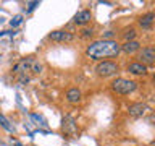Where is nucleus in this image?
Listing matches in <instances>:
<instances>
[{
  "mask_svg": "<svg viewBox=\"0 0 155 146\" xmlns=\"http://www.w3.org/2000/svg\"><path fill=\"white\" fill-rule=\"evenodd\" d=\"M123 37H124V42L134 41V37H136V29H134V28H128V29L123 33Z\"/></svg>",
  "mask_w": 155,
  "mask_h": 146,
  "instance_id": "15",
  "label": "nucleus"
},
{
  "mask_svg": "<svg viewBox=\"0 0 155 146\" xmlns=\"http://www.w3.org/2000/svg\"><path fill=\"white\" fill-rule=\"evenodd\" d=\"M0 125H2V127H3V128L7 130V131H10V133H15L13 125L10 123V122H8L7 119H5V115H3V114H0Z\"/></svg>",
  "mask_w": 155,
  "mask_h": 146,
  "instance_id": "14",
  "label": "nucleus"
},
{
  "mask_svg": "<svg viewBox=\"0 0 155 146\" xmlns=\"http://www.w3.org/2000/svg\"><path fill=\"white\" fill-rule=\"evenodd\" d=\"M118 65L115 62H110V60H104L100 62L99 65L95 67V73L99 75L100 78H108V76H113L118 73Z\"/></svg>",
  "mask_w": 155,
  "mask_h": 146,
  "instance_id": "4",
  "label": "nucleus"
},
{
  "mask_svg": "<svg viewBox=\"0 0 155 146\" xmlns=\"http://www.w3.org/2000/svg\"><path fill=\"white\" fill-rule=\"evenodd\" d=\"M147 112H149V107L145 106L144 102H136V104H131L129 109H128V114L131 117H134V119H140V117H144Z\"/></svg>",
  "mask_w": 155,
  "mask_h": 146,
  "instance_id": "7",
  "label": "nucleus"
},
{
  "mask_svg": "<svg viewBox=\"0 0 155 146\" xmlns=\"http://www.w3.org/2000/svg\"><path fill=\"white\" fill-rule=\"evenodd\" d=\"M91 19H92L91 10H81V12H78V13L74 15L73 21H74V24H78V26H84V24H87Z\"/></svg>",
  "mask_w": 155,
  "mask_h": 146,
  "instance_id": "8",
  "label": "nucleus"
},
{
  "mask_svg": "<svg viewBox=\"0 0 155 146\" xmlns=\"http://www.w3.org/2000/svg\"><path fill=\"white\" fill-rule=\"evenodd\" d=\"M21 21H23V16L21 15H16V16H13V19L10 21V24H12V26H18V24H21Z\"/></svg>",
  "mask_w": 155,
  "mask_h": 146,
  "instance_id": "17",
  "label": "nucleus"
},
{
  "mask_svg": "<svg viewBox=\"0 0 155 146\" xmlns=\"http://www.w3.org/2000/svg\"><path fill=\"white\" fill-rule=\"evenodd\" d=\"M120 44L113 41V39H100V41H94L86 47V55L92 58V60H104V58H111L118 57L120 54Z\"/></svg>",
  "mask_w": 155,
  "mask_h": 146,
  "instance_id": "1",
  "label": "nucleus"
},
{
  "mask_svg": "<svg viewBox=\"0 0 155 146\" xmlns=\"http://www.w3.org/2000/svg\"><path fill=\"white\" fill-rule=\"evenodd\" d=\"M81 99H82V94L78 88H70L66 91V101L70 104H78V102H81Z\"/></svg>",
  "mask_w": 155,
  "mask_h": 146,
  "instance_id": "11",
  "label": "nucleus"
},
{
  "mask_svg": "<svg viewBox=\"0 0 155 146\" xmlns=\"http://www.w3.org/2000/svg\"><path fill=\"white\" fill-rule=\"evenodd\" d=\"M61 127H63V131H65V133H68V135H74L76 130H78L74 119H73V117H70V115H66L65 119H63V125H61Z\"/></svg>",
  "mask_w": 155,
  "mask_h": 146,
  "instance_id": "10",
  "label": "nucleus"
},
{
  "mask_svg": "<svg viewBox=\"0 0 155 146\" xmlns=\"http://www.w3.org/2000/svg\"><path fill=\"white\" fill-rule=\"evenodd\" d=\"M153 18H155V15L152 12H149V13L142 15V16L137 19V23H139V26L142 29H150V28H152V24H153Z\"/></svg>",
  "mask_w": 155,
  "mask_h": 146,
  "instance_id": "12",
  "label": "nucleus"
},
{
  "mask_svg": "<svg viewBox=\"0 0 155 146\" xmlns=\"http://www.w3.org/2000/svg\"><path fill=\"white\" fill-rule=\"evenodd\" d=\"M139 58H140V63L142 65H153L155 63V49L152 46H147V47H144L142 50H140L139 54Z\"/></svg>",
  "mask_w": 155,
  "mask_h": 146,
  "instance_id": "5",
  "label": "nucleus"
},
{
  "mask_svg": "<svg viewBox=\"0 0 155 146\" xmlns=\"http://www.w3.org/2000/svg\"><path fill=\"white\" fill-rule=\"evenodd\" d=\"M92 34H94V31L89 29V28H86V29H82V31H81V37L82 39H87V37H92Z\"/></svg>",
  "mask_w": 155,
  "mask_h": 146,
  "instance_id": "16",
  "label": "nucleus"
},
{
  "mask_svg": "<svg viewBox=\"0 0 155 146\" xmlns=\"http://www.w3.org/2000/svg\"><path fill=\"white\" fill-rule=\"evenodd\" d=\"M12 71L18 76V80L21 83H28L31 80V75H41L42 73V63L34 57H26L19 60L13 67Z\"/></svg>",
  "mask_w": 155,
  "mask_h": 146,
  "instance_id": "2",
  "label": "nucleus"
},
{
  "mask_svg": "<svg viewBox=\"0 0 155 146\" xmlns=\"http://www.w3.org/2000/svg\"><path fill=\"white\" fill-rule=\"evenodd\" d=\"M37 5H39V2H28V12H32Z\"/></svg>",
  "mask_w": 155,
  "mask_h": 146,
  "instance_id": "18",
  "label": "nucleus"
},
{
  "mask_svg": "<svg viewBox=\"0 0 155 146\" xmlns=\"http://www.w3.org/2000/svg\"><path fill=\"white\" fill-rule=\"evenodd\" d=\"M128 71L136 76H144V75H147V67L142 65L140 62H134V63H129L128 65Z\"/></svg>",
  "mask_w": 155,
  "mask_h": 146,
  "instance_id": "9",
  "label": "nucleus"
},
{
  "mask_svg": "<svg viewBox=\"0 0 155 146\" xmlns=\"http://www.w3.org/2000/svg\"><path fill=\"white\" fill-rule=\"evenodd\" d=\"M48 39L55 41V42H71L74 39V36L71 33L65 31V29H57V31H52L48 34Z\"/></svg>",
  "mask_w": 155,
  "mask_h": 146,
  "instance_id": "6",
  "label": "nucleus"
},
{
  "mask_svg": "<svg viewBox=\"0 0 155 146\" xmlns=\"http://www.w3.org/2000/svg\"><path fill=\"white\" fill-rule=\"evenodd\" d=\"M140 49V44L137 41H128L123 46H120V50H123L124 54H134Z\"/></svg>",
  "mask_w": 155,
  "mask_h": 146,
  "instance_id": "13",
  "label": "nucleus"
},
{
  "mask_svg": "<svg viewBox=\"0 0 155 146\" xmlns=\"http://www.w3.org/2000/svg\"><path fill=\"white\" fill-rule=\"evenodd\" d=\"M110 88L111 91L116 92V94H131V92L136 91V88H137V83L133 81V80H126V78H116L110 83Z\"/></svg>",
  "mask_w": 155,
  "mask_h": 146,
  "instance_id": "3",
  "label": "nucleus"
}]
</instances>
